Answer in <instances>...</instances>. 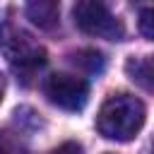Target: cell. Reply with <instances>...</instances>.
<instances>
[{
    "instance_id": "cell-1",
    "label": "cell",
    "mask_w": 154,
    "mask_h": 154,
    "mask_svg": "<svg viewBox=\"0 0 154 154\" xmlns=\"http://www.w3.org/2000/svg\"><path fill=\"white\" fill-rule=\"evenodd\" d=\"M144 125V103L130 94H113L96 116V130L106 140L130 142Z\"/></svg>"
},
{
    "instance_id": "cell-2",
    "label": "cell",
    "mask_w": 154,
    "mask_h": 154,
    "mask_svg": "<svg viewBox=\"0 0 154 154\" xmlns=\"http://www.w3.org/2000/svg\"><path fill=\"white\" fill-rule=\"evenodd\" d=\"M72 17L77 29L89 36H99L108 41H120L125 36V26L111 12L108 0H77Z\"/></svg>"
},
{
    "instance_id": "cell-3",
    "label": "cell",
    "mask_w": 154,
    "mask_h": 154,
    "mask_svg": "<svg viewBox=\"0 0 154 154\" xmlns=\"http://www.w3.org/2000/svg\"><path fill=\"white\" fill-rule=\"evenodd\" d=\"M43 94L53 106L63 111H82L89 99V84L77 75L55 72L43 82Z\"/></svg>"
},
{
    "instance_id": "cell-4",
    "label": "cell",
    "mask_w": 154,
    "mask_h": 154,
    "mask_svg": "<svg viewBox=\"0 0 154 154\" xmlns=\"http://www.w3.org/2000/svg\"><path fill=\"white\" fill-rule=\"evenodd\" d=\"M0 46L7 51L12 67L22 75H31L46 63V51L41 46L31 43L29 36L22 31H10V36L0 34Z\"/></svg>"
},
{
    "instance_id": "cell-5",
    "label": "cell",
    "mask_w": 154,
    "mask_h": 154,
    "mask_svg": "<svg viewBox=\"0 0 154 154\" xmlns=\"http://www.w3.org/2000/svg\"><path fill=\"white\" fill-rule=\"evenodd\" d=\"M125 75L142 89L154 91V55H140L130 58L125 63Z\"/></svg>"
},
{
    "instance_id": "cell-6",
    "label": "cell",
    "mask_w": 154,
    "mask_h": 154,
    "mask_svg": "<svg viewBox=\"0 0 154 154\" xmlns=\"http://www.w3.org/2000/svg\"><path fill=\"white\" fill-rule=\"evenodd\" d=\"M24 7L38 29H53L58 24V0H26Z\"/></svg>"
},
{
    "instance_id": "cell-7",
    "label": "cell",
    "mask_w": 154,
    "mask_h": 154,
    "mask_svg": "<svg viewBox=\"0 0 154 154\" xmlns=\"http://www.w3.org/2000/svg\"><path fill=\"white\" fill-rule=\"evenodd\" d=\"M75 63H77L79 67L89 70V72H101V70H103V55H101L99 51H91V48L75 53Z\"/></svg>"
},
{
    "instance_id": "cell-8",
    "label": "cell",
    "mask_w": 154,
    "mask_h": 154,
    "mask_svg": "<svg viewBox=\"0 0 154 154\" xmlns=\"http://www.w3.org/2000/svg\"><path fill=\"white\" fill-rule=\"evenodd\" d=\"M0 154H29V152L14 135L0 132Z\"/></svg>"
},
{
    "instance_id": "cell-9",
    "label": "cell",
    "mask_w": 154,
    "mask_h": 154,
    "mask_svg": "<svg viewBox=\"0 0 154 154\" xmlns=\"http://www.w3.org/2000/svg\"><path fill=\"white\" fill-rule=\"evenodd\" d=\"M140 34L154 41V7H147L140 12Z\"/></svg>"
},
{
    "instance_id": "cell-10",
    "label": "cell",
    "mask_w": 154,
    "mask_h": 154,
    "mask_svg": "<svg viewBox=\"0 0 154 154\" xmlns=\"http://www.w3.org/2000/svg\"><path fill=\"white\" fill-rule=\"evenodd\" d=\"M51 154H84V149H82V144L79 142H75V140H67V142H63V144H58Z\"/></svg>"
},
{
    "instance_id": "cell-11",
    "label": "cell",
    "mask_w": 154,
    "mask_h": 154,
    "mask_svg": "<svg viewBox=\"0 0 154 154\" xmlns=\"http://www.w3.org/2000/svg\"><path fill=\"white\" fill-rule=\"evenodd\" d=\"M0 101H2V79H0Z\"/></svg>"
}]
</instances>
